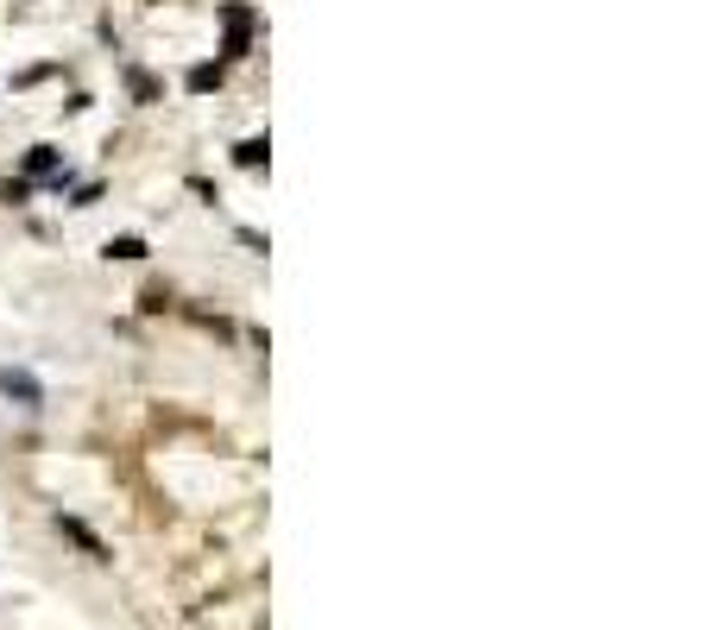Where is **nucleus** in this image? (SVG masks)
<instances>
[{
    "label": "nucleus",
    "mask_w": 719,
    "mask_h": 630,
    "mask_svg": "<svg viewBox=\"0 0 719 630\" xmlns=\"http://www.w3.org/2000/svg\"><path fill=\"white\" fill-rule=\"evenodd\" d=\"M215 20H221V64H240V57H253L259 13L247 7V0H221V7H215Z\"/></svg>",
    "instance_id": "f257e3e1"
},
{
    "label": "nucleus",
    "mask_w": 719,
    "mask_h": 630,
    "mask_svg": "<svg viewBox=\"0 0 719 630\" xmlns=\"http://www.w3.org/2000/svg\"><path fill=\"white\" fill-rule=\"evenodd\" d=\"M0 398H13L20 410H38V403H45V385H38L26 366H7V373H0Z\"/></svg>",
    "instance_id": "f03ea898"
},
{
    "label": "nucleus",
    "mask_w": 719,
    "mask_h": 630,
    "mask_svg": "<svg viewBox=\"0 0 719 630\" xmlns=\"http://www.w3.org/2000/svg\"><path fill=\"white\" fill-rule=\"evenodd\" d=\"M221 82H228V64H221V57H215V64H190V76H183L190 95H215Z\"/></svg>",
    "instance_id": "7ed1b4c3"
},
{
    "label": "nucleus",
    "mask_w": 719,
    "mask_h": 630,
    "mask_svg": "<svg viewBox=\"0 0 719 630\" xmlns=\"http://www.w3.org/2000/svg\"><path fill=\"white\" fill-rule=\"evenodd\" d=\"M57 529H64V536H70V542H77L82 554H95V561H107V542H102V536H95L89 524H82V517H57Z\"/></svg>",
    "instance_id": "20e7f679"
},
{
    "label": "nucleus",
    "mask_w": 719,
    "mask_h": 630,
    "mask_svg": "<svg viewBox=\"0 0 719 630\" xmlns=\"http://www.w3.org/2000/svg\"><path fill=\"white\" fill-rule=\"evenodd\" d=\"M121 76H127V95L139 101V107H152V101L164 95V89H158V76H152V70H139V64H127Z\"/></svg>",
    "instance_id": "39448f33"
},
{
    "label": "nucleus",
    "mask_w": 719,
    "mask_h": 630,
    "mask_svg": "<svg viewBox=\"0 0 719 630\" xmlns=\"http://www.w3.org/2000/svg\"><path fill=\"white\" fill-rule=\"evenodd\" d=\"M233 164H240V171H265V164H272V139H240V146H233Z\"/></svg>",
    "instance_id": "423d86ee"
},
{
    "label": "nucleus",
    "mask_w": 719,
    "mask_h": 630,
    "mask_svg": "<svg viewBox=\"0 0 719 630\" xmlns=\"http://www.w3.org/2000/svg\"><path fill=\"white\" fill-rule=\"evenodd\" d=\"M107 259H121V265H139V259H146V252H152V247H146V240H139V233H114V240H107Z\"/></svg>",
    "instance_id": "0eeeda50"
},
{
    "label": "nucleus",
    "mask_w": 719,
    "mask_h": 630,
    "mask_svg": "<svg viewBox=\"0 0 719 630\" xmlns=\"http://www.w3.org/2000/svg\"><path fill=\"white\" fill-rule=\"evenodd\" d=\"M139 309H146V316H164V309H171V284H146V290H139Z\"/></svg>",
    "instance_id": "6e6552de"
},
{
    "label": "nucleus",
    "mask_w": 719,
    "mask_h": 630,
    "mask_svg": "<svg viewBox=\"0 0 719 630\" xmlns=\"http://www.w3.org/2000/svg\"><path fill=\"white\" fill-rule=\"evenodd\" d=\"M190 322H196V328H215V334H233L228 316H208V309H190Z\"/></svg>",
    "instance_id": "1a4fd4ad"
},
{
    "label": "nucleus",
    "mask_w": 719,
    "mask_h": 630,
    "mask_svg": "<svg viewBox=\"0 0 719 630\" xmlns=\"http://www.w3.org/2000/svg\"><path fill=\"white\" fill-rule=\"evenodd\" d=\"M0 196H7V183H0Z\"/></svg>",
    "instance_id": "9d476101"
}]
</instances>
